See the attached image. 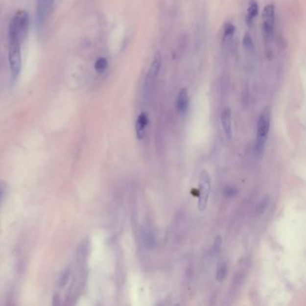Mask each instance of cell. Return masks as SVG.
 <instances>
[{"label":"cell","instance_id":"obj_1","mask_svg":"<svg viewBox=\"0 0 306 306\" xmlns=\"http://www.w3.org/2000/svg\"><path fill=\"white\" fill-rule=\"evenodd\" d=\"M21 41L13 24L8 27V61L10 66L11 75L16 81L20 75L22 68Z\"/></svg>","mask_w":306,"mask_h":306},{"label":"cell","instance_id":"obj_2","mask_svg":"<svg viewBox=\"0 0 306 306\" xmlns=\"http://www.w3.org/2000/svg\"><path fill=\"white\" fill-rule=\"evenodd\" d=\"M270 128V109L265 107L259 115L257 129V140L255 144V150L259 156L262 154L266 142L269 137Z\"/></svg>","mask_w":306,"mask_h":306},{"label":"cell","instance_id":"obj_3","mask_svg":"<svg viewBox=\"0 0 306 306\" xmlns=\"http://www.w3.org/2000/svg\"><path fill=\"white\" fill-rule=\"evenodd\" d=\"M210 194V176L209 172L203 170L199 175V197L198 200V210L204 212L207 210Z\"/></svg>","mask_w":306,"mask_h":306},{"label":"cell","instance_id":"obj_4","mask_svg":"<svg viewBox=\"0 0 306 306\" xmlns=\"http://www.w3.org/2000/svg\"><path fill=\"white\" fill-rule=\"evenodd\" d=\"M10 23H12L13 25L16 28L21 43H24L29 32L30 21H29L28 13L24 10L19 11L16 16L12 18Z\"/></svg>","mask_w":306,"mask_h":306},{"label":"cell","instance_id":"obj_5","mask_svg":"<svg viewBox=\"0 0 306 306\" xmlns=\"http://www.w3.org/2000/svg\"><path fill=\"white\" fill-rule=\"evenodd\" d=\"M275 5L269 4L264 7L262 13V30L265 39L273 36L275 29Z\"/></svg>","mask_w":306,"mask_h":306},{"label":"cell","instance_id":"obj_6","mask_svg":"<svg viewBox=\"0 0 306 306\" xmlns=\"http://www.w3.org/2000/svg\"><path fill=\"white\" fill-rule=\"evenodd\" d=\"M55 0H36V22L42 27L52 10Z\"/></svg>","mask_w":306,"mask_h":306},{"label":"cell","instance_id":"obj_7","mask_svg":"<svg viewBox=\"0 0 306 306\" xmlns=\"http://www.w3.org/2000/svg\"><path fill=\"white\" fill-rule=\"evenodd\" d=\"M162 59L161 55L159 53H156L153 59V61L150 65L149 70L147 72V74L145 75V87L146 89H149L151 86L155 84L157 76L159 75V72L161 70Z\"/></svg>","mask_w":306,"mask_h":306},{"label":"cell","instance_id":"obj_8","mask_svg":"<svg viewBox=\"0 0 306 306\" xmlns=\"http://www.w3.org/2000/svg\"><path fill=\"white\" fill-rule=\"evenodd\" d=\"M221 123L226 139L231 141L233 139V127H232V111L230 108H225L223 110L221 114Z\"/></svg>","mask_w":306,"mask_h":306},{"label":"cell","instance_id":"obj_9","mask_svg":"<svg viewBox=\"0 0 306 306\" xmlns=\"http://www.w3.org/2000/svg\"><path fill=\"white\" fill-rule=\"evenodd\" d=\"M188 104H189V97H188V91L187 88H182L176 98V109L178 113L184 114L188 111Z\"/></svg>","mask_w":306,"mask_h":306},{"label":"cell","instance_id":"obj_10","mask_svg":"<svg viewBox=\"0 0 306 306\" xmlns=\"http://www.w3.org/2000/svg\"><path fill=\"white\" fill-rule=\"evenodd\" d=\"M148 117L146 115V113H140L139 117L137 118V122H136V135L138 140H142L144 139L145 134V128L148 125Z\"/></svg>","mask_w":306,"mask_h":306},{"label":"cell","instance_id":"obj_11","mask_svg":"<svg viewBox=\"0 0 306 306\" xmlns=\"http://www.w3.org/2000/svg\"><path fill=\"white\" fill-rule=\"evenodd\" d=\"M258 2L256 0H250L247 11H246V16H245V21L247 23L248 25H251L253 24L254 18L258 16Z\"/></svg>","mask_w":306,"mask_h":306},{"label":"cell","instance_id":"obj_12","mask_svg":"<svg viewBox=\"0 0 306 306\" xmlns=\"http://www.w3.org/2000/svg\"><path fill=\"white\" fill-rule=\"evenodd\" d=\"M108 60L106 58H98L95 63H94V70L98 74H102L104 73L108 69Z\"/></svg>","mask_w":306,"mask_h":306},{"label":"cell","instance_id":"obj_13","mask_svg":"<svg viewBox=\"0 0 306 306\" xmlns=\"http://www.w3.org/2000/svg\"><path fill=\"white\" fill-rule=\"evenodd\" d=\"M235 32V26L231 23H226L223 27V39H231Z\"/></svg>","mask_w":306,"mask_h":306},{"label":"cell","instance_id":"obj_14","mask_svg":"<svg viewBox=\"0 0 306 306\" xmlns=\"http://www.w3.org/2000/svg\"><path fill=\"white\" fill-rule=\"evenodd\" d=\"M226 274H227V269H226V264H219L217 267V270H216V280L219 282H222L223 280L226 279Z\"/></svg>","mask_w":306,"mask_h":306},{"label":"cell","instance_id":"obj_15","mask_svg":"<svg viewBox=\"0 0 306 306\" xmlns=\"http://www.w3.org/2000/svg\"><path fill=\"white\" fill-rule=\"evenodd\" d=\"M242 43H243V46L244 48L250 50V51H253L254 49V44H253V39L249 35V34H245L244 38L242 40Z\"/></svg>","mask_w":306,"mask_h":306},{"label":"cell","instance_id":"obj_16","mask_svg":"<svg viewBox=\"0 0 306 306\" xmlns=\"http://www.w3.org/2000/svg\"><path fill=\"white\" fill-rule=\"evenodd\" d=\"M269 200L268 197H266V198L261 199L260 202H259L258 206H257V208H256V212H257L258 214H262L264 211H265V210L267 209V207H268V205H269Z\"/></svg>","mask_w":306,"mask_h":306},{"label":"cell","instance_id":"obj_17","mask_svg":"<svg viewBox=\"0 0 306 306\" xmlns=\"http://www.w3.org/2000/svg\"><path fill=\"white\" fill-rule=\"evenodd\" d=\"M221 241H222V239H221L220 236L216 237L215 242H214V245H213V253H216L219 251L221 247Z\"/></svg>","mask_w":306,"mask_h":306},{"label":"cell","instance_id":"obj_18","mask_svg":"<svg viewBox=\"0 0 306 306\" xmlns=\"http://www.w3.org/2000/svg\"><path fill=\"white\" fill-rule=\"evenodd\" d=\"M225 193H226L227 197H233V196H235V193H236V190L234 188H230V187H229V188H226Z\"/></svg>","mask_w":306,"mask_h":306},{"label":"cell","instance_id":"obj_19","mask_svg":"<svg viewBox=\"0 0 306 306\" xmlns=\"http://www.w3.org/2000/svg\"><path fill=\"white\" fill-rule=\"evenodd\" d=\"M2 192H3V189L0 187V200H1V198H2Z\"/></svg>","mask_w":306,"mask_h":306}]
</instances>
